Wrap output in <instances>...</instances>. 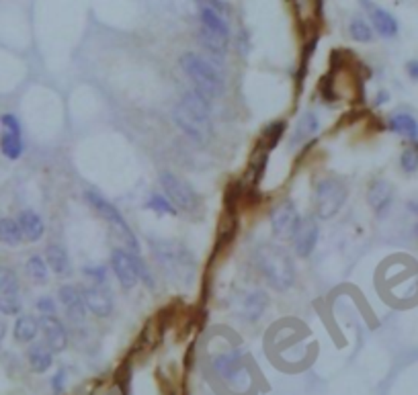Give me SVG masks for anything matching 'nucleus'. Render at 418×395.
<instances>
[{
	"label": "nucleus",
	"instance_id": "nucleus-1",
	"mask_svg": "<svg viewBox=\"0 0 418 395\" xmlns=\"http://www.w3.org/2000/svg\"><path fill=\"white\" fill-rule=\"evenodd\" d=\"M174 123L181 127V131L189 140L197 144H208L213 131L211 123V101L201 97L197 90H189L172 111Z\"/></svg>",
	"mask_w": 418,
	"mask_h": 395
},
{
	"label": "nucleus",
	"instance_id": "nucleus-2",
	"mask_svg": "<svg viewBox=\"0 0 418 395\" xmlns=\"http://www.w3.org/2000/svg\"><path fill=\"white\" fill-rule=\"evenodd\" d=\"M254 260L258 271L267 279L275 291H289L295 283V265L292 254L279 244L265 242L254 252Z\"/></svg>",
	"mask_w": 418,
	"mask_h": 395
},
{
	"label": "nucleus",
	"instance_id": "nucleus-3",
	"mask_svg": "<svg viewBox=\"0 0 418 395\" xmlns=\"http://www.w3.org/2000/svg\"><path fill=\"white\" fill-rule=\"evenodd\" d=\"M179 66L181 70L187 74V78L193 83L195 90L205 97L208 101H213V99H220L224 95V78H222V72L217 70V66L213 62L205 60L203 56L199 54H193V51H185L179 60Z\"/></svg>",
	"mask_w": 418,
	"mask_h": 395
},
{
	"label": "nucleus",
	"instance_id": "nucleus-4",
	"mask_svg": "<svg viewBox=\"0 0 418 395\" xmlns=\"http://www.w3.org/2000/svg\"><path fill=\"white\" fill-rule=\"evenodd\" d=\"M156 262L168 276L181 285H189L195 276V254L181 242H152L150 244Z\"/></svg>",
	"mask_w": 418,
	"mask_h": 395
},
{
	"label": "nucleus",
	"instance_id": "nucleus-5",
	"mask_svg": "<svg viewBox=\"0 0 418 395\" xmlns=\"http://www.w3.org/2000/svg\"><path fill=\"white\" fill-rule=\"evenodd\" d=\"M199 21H201V29H199L201 45L211 56L222 58L228 51V43H230V29L224 15L211 6L199 4Z\"/></svg>",
	"mask_w": 418,
	"mask_h": 395
},
{
	"label": "nucleus",
	"instance_id": "nucleus-6",
	"mask_svg": "<svg viewBox=\"0 0 418 395\" xmlns=\"http://www.w3.org/2000/svg\"><path fill=\"white\" fill-rule=\"evenodd\" d=\"M349 199V188L347 185L335 178V176H324L316 183L314 188V211L318 219H333L340 209L345 207Z\"/></svg>",
	"mask_w": 418,
	"mask_h": 395
},
{
	"label": "nucleus",
	"instance_id": "nucleus-7",
	"mask_svg": "<svg viewBox=\"0 0 418 395\" xmlns=\"http://www.w3.org/2000/svg\"><path fill=\"white\" fill-rule=\"evenodd\" d=\"M84 199H86V203L95 209V211L103 217L104 221H107L111 228L115 229V231L126 240L129 252H133V254H138V252H140V242H138L136 233L131 231L129 224H127L126 217L121 215V211H119V209L115 207L113 203H109L99 190H92V188L84 193Z\"/></svg>",
	"mask_w": 418,
	"mask_h": 395
},
{
	"label": "nucleus",
	"instance_id": "nucleus-8",
	"mask_svg": "<svg viewBox=\"0 0 418 395\" xmlns=\"http://www.w3.org/2000/svg\"><path fill=\"white\" fill-rule=\"evenodd\" d=\"M213 371L215 375L226 383L230 385L232 389L236 391H242L251 385V373L244 365V354L242 351L234 348V351H228V353L217 354L213 358Z\"/></svg>",
	"mask_w": 418,
	"mask_h": 395
},
{
	"label": "nucleus",
	"instance_id": "nucleus-9",
	"mask_svg": "<svg viewBox=\"0 0 418 395\" xmlns=\"http://www.w3.org/2000/svg\"><path fill=\"white\" fill-rule=\"evenodd\" d=\"M160 185L167 193V199L179 207L181 211H187V213H193L197 209L201 207V199L199 195L195 193V188L189 185L185 178H181L179 174L174 172H162L160 174Z\"/></svg>",
	"mask_w": 418,
	"mask_h": 395
},
{
	"label": "nucleus",
	"instance_id": "nucleus-10",
	"mask_svg": "<svg viewBox=\"0 0 418 395\" xmlns=\"http://www.w3.org/2000/svg\"><path fill=\"white\" fill-rule=\"evenodd\" d=\"M138 254L129 252L124 248H115L111 252V269L115 272L119 285L124 291H131L138 281H140V272H138V262H136Z\"/></svg>",
	"mask_w": 418,
	"mask_h": 395
},
{
	"label": "nucleus",
	"instance_id": "nucleus-11",
	"mask_svg": "<svg viewBox=\"0 0 418 395\" xmlns=\"http://www.w3.org/2000/svg\"><path fill=\"white\" fill-rule=\"evenodd\" d=\"M301 221V215L295 207L292 199H285L281 201L277 207H273L271 211V229L275 233V238L279 240H287V238H293L295 229Z\"/></svg>",
	"mask_w": 418,
	"mask_h": 395
},
{
	"label": "nucleus",
	"instance_id": "nucleus-12",
	"mask_svg": "<svg viewBox=\"0 0 418 395\" xmlns=\"http://www.w3.org/2000/svg\"><path fill=\"white\" fill-rule=\"evenodd\" d=\"M21 308V287L17 274L6 267H0V313L19 315Z\"/></svg>",
	"mask_w": 418,
	"mask_h": 395
},
{
	"label": "nucleus",
	"instance_id": "nucleus-13",
	"mask_svg": "<svg viewBox=\"0 0 418 395\" xmlns=\"http://www.w3.org/2000/svg\"><path fill=\"white\" fill-rule=\"evenodd\" d=\"M320 238V226L314 217H301L299 226L293 233V250L299 258H308L318 244Z\"/></svg>",
	"mask_w": 418,
	"mask_h": 395
},
{
	"label": "nucleus",
	"instance_id": "nucleus-14",
	"mask_svg": "<svg viewBox=\"0 0 418 395\" xmlns=\"http://www.w3.org/2000/svg\"><path fill=\"white\" fill-rule=\"evenodd\" d=\"M86 310L97 317H109L113 312V297L107 285H88L83 289Z\"/></svg>",
	"mask_w": 418,
	"mask_h": 395
},
{
	"label": "nucleus",
	"instance_id": "nucleus-15",
	"mask_svg": "<svg viewBox=\"0 0 418 395\" xmlns=\"http://www.w3.org/2000/svg\"><path fill=\"white\" fill-rule=\"evenodd\" d=\"M367 203L376 211V215L383 217L394 203V187L383 178L371 181L367 187Z\"/></svg>",
	"mask_w": 418,
	"mask_h": 395
},
{
	"label": "nucleus",
	"instance_id": "nucleus-16",
	"mask_svg": "<svg viewBox=\"0 0 418 395\" xmlns=\"http://www.w3.org/2000/svg\"><path fill=\"white\" fill-rule=\"evenodd\" d=\"M40 330L43 332L45 344L54 351V353H62L68 346V332L64 328V324L56 315H42L40 320Z\"/></svg>",
	"mask_w": 418,
	"mask_h": 395
},
{
	"label": "nucleus",
	"instance_id": "nucleus-17",
	"mask_svg": "<svg viewBox=\"0 0 418 395\" xmlns=\"http://www.w3.org/2000/svg\"><path fill=\"white\" fill-rule=\"evenodd\" d=\"M58 297H60V301H62L66 315H68L74 324L84 322L88 310H86V303H84L83 291H78V287H74V285H64V287H60V291H58Z\"/></svg>",
	"mask_w": 418,
	"mask_h": 395
},
{
	"label": "nucleus",
	"instance_id": "nucleus-18",
	"mask_svg": "<svg viewBox=\"0 0 418 395\" xmlns=\"http://www.w3.org/2000/svg\"><path fill=\"white\" fill-rule=\"evenodd\" d=\"M361 4L367 8L369 13V19L374 23V29L381 37H396L398 35V21L381 6H377L376 2L371 0H361Z\"/></svg>",
	"mask_w": 418,
	"mask_h": 395
},
{
	"label": "nucleus",
	"instance_id": "nucleus-19",
	"mask_svg": "<svg viewBox=\"0 0 418 395\" xmlns=\"http://www.w3.org/2000/svg\"><path fill=\"white\" fill-rule=\"evenodd\" d=\"M17 221H19V226H21L23 238H25L27 242L35 244V242L42 240L43 233H45V224H43L42 215H40L37 211H33V209H23L21 213H19V217H17Z\"/></svg>",
	"mask_w": 418,
	"mask_h": 395
},
{
	"label": "nucleus",
	"instance_id": "nucleus-20",
	"mask_svg": "<svg viewBox=\"0 0 418 395\" xmlns=\"http://www.w3.org/2000/svg\"><path fill=\"white\" fill-rule=\"evenodd\" d=\"M45 262L52 271L56 272L58 276H68L72 272V262H70V256L64 246H58V244H49L45 248Z\"/></svg>",
	"mask_w": 418,
	"mask_h": 395
},
{
	"label": "nucleus",
	"instance_id": "nucleus-21",
	"mask_svg": "<svg viewBox=\"0 0 418 395\" xmlns=\"http://www.w3.org/2000/svg\"><path fill=\"white\" fill-rule=\"evenodd\" d=\"M318 129H320L318 115H316V113H312V111L304 113V115H301V119H299V121H297V125H295V129H293L292 144L293 146H299V144H304V142L312 140L314 135L318 133Z\"/></svg>",
	"mask_w": 418,
	"mask_h": 395
},
{
	"label": "nucleus",
	"instance_id": "nucleus-22",
	"mask_svg": "<svg viewBox=\"0 0 418 395\" xmlns=\"http://www.w3.org/2000/svg\"><path fill=\"white\" fill-rule=\"evenodd\" d=\"M269 293L263 291V289H256V291H252L249 297H246V301H244V317L249 320V322H258L265 312H267V308H269Z\"/></svg>",
	"mask_w": 418,
	"mask_h": 395
},
{
	"label": "nucleus",
	"instance_id": "nucleus-23",
	"mask_svg": "<svg viewBox=\"0 0 418 395\" xmlns=\"http://www.w3.org/2000/svg\"><path fill=\"white\" fill-rule=\"evenodd\" d=\"M27 360L33 373H45L54 365V351L47 344H33L27 353Z\"/></svg>",
	"mask_w": 418,
	"mask_h": 395
},
{
	"label": "nucleus",
	"instance_id": "nucleus-24",
	"mask_svg": "<svg viewBox=\"0 0 418 395\" xmlns=\"http://www.w3.org/2000/svg\"><path fill=\"white\" fill-rule=\"evenodd\" d=\"M40 334V320H35L29 313H23L17 317L15 328H13V336L17 342H33Z\"/></svg>",
	"mask_w": 418,
	"mask_h": 395
},
{
	"label": "nucleus",
	"instance_id": "nucleus-25",
	"mask_svg": "<svg viewBox=\"0 0 418 395\" xmlns=\"http://www.w3.org/2000/svg\"><path fill=\"white\" fill-rule=\"evenodd\" d=\"M390 131H394L398 135H404L408 140H417L418 138V121L410 113H396L390 117L388 121Z\"/></svg>",
	"mask_w": 418,
	"mask_h": 395
},
{
	"label": "nucleus",
	"instance_id": "nucleus-26",
	"mask_svg": "<svg viewBox=\"0 0 418 395\" xmlns=\"http://www.w3.org/2000/svg\"><path fill=\"white\" fill-rule=\"evenodd\" d=\"M23 240L25 238H23L19 221L13 217H0V244L17 248V246H21Z\"/></svg>",
	"mask_w": 418,
	"mask_h": 395
},
{
	"label": "nucleus",
	"instance_id": "nucleus-27",
	"mask_svg": "<svg viewBox=\"0 0 418 395\" xmlns=\"http://www.w3.org/2000/svg\"><path fill=\"white\" fill-rule=\"evenodd\" d=\"M0 152H2V156L8 158V160H19L23 154H25L23 135L2 131V135H0Z\"/></svg>",
	"mask_w": 418,
	"mask_h": 395
},
{
	"label": "nucleus",
	"instance_id": "nucleus-28",
	"mask_svg": "<svg viewBox=\"0 0 418 395\" xmlns=\"http://www.w3.org/2000/svg\"><path fill=\"white\" fill-rule=\"evenodd\" d=\"M25 269H27L29 279H31L35 285H45V283H47V279H49V271H47V269H49V267H47V262L43 260L42 256L33 254V256L27 260Z\"/></svg>",
	"mask_w": 418,
	"mask_h": 395
},
{
	"label": "nucleus",
	"instance_id": "nucleus-29",
	"mask_svg": "<svg viewBox=\"0 0 418 395\" xmlns=\"http://www.w3.org/2000/svg\"><path fill=\"white\" fill-rule=\"evenodd\" d=\"M292 4L299 21L310 23L312 19H318L320 11H322V2L320 0H292Z\"/></svg>",
	"mask_w": 418,
	"mask_h": 395
},
{
	"label": "nucleus",
	"instance_id": "nucleus-30",
	"mask_svg": "<svg viewBox=\"0 0 418 395\" xmlns=\"http://www.w3.org/2000/svg\"><path fill=\"white\" fill-rule=\"evenodd\" d=\"M285 127H287V123H285V121H277V123L269 125V127L263 131V138H261L258 146L261 147L265 146V152L273 150V147L277 146V142L281 140V135H283Z\"/></svg>",
	"mask_w": 418,
	"mask_h": 395
},
{
	"label": "nucleus",
	"instance_id": "nucleus-31",
	"mask_svg": "<svg viewBox=\"0 0 418 395\" xmlns=\"http://www.w3.org/2000/svg\"><path fill=\"white\" fill-rule=\"evenodd\" d=\"M349 35L359 43H369L374 40V29L363 21L361 17H355L349 25Z\"/></svg>",
	"mask_w": 418,
	"mask_h": 395
},
{
	"label": "nucleus",
	"instance_id": "nucleus-32",
	"mask_svg": "<svg viewBox=\"0 0 418 395\" xmlns=\"http://www.w3.org/2000/svg\"><path fill=\"white\" fill-rule=\"evenodd\" d=\"M148 209H152V211L158 213V215H177L174 205L168 201L165 195H160V193H152V195H150V199H148Z\"/></svg>",
	"mask_w": 418,
	"mask_h": 395
},
{
	"label": "nucleus",
	"instance_id": "nucleus-33",
	"mask_svg": "<svg viewBox=\"0 0 418 395\" xmlns=\"http://www.w3.org/2000/svg\"><path fill=\"white\" fill-rule=\"evenodd\" d=\"M400 166L406 174H414L418 170V150L414 146L406 147L400 156Z\"/></svg>",
	"mask_w": 418,
	"mask_h": 395
},
{
	"label": "nucleus",
	"instance_id": "nucleus-34",
	"mask_svg": "<svg viewBox=\"0 0 418 395\" xmlns=\"http://www.w3.org/2000/svg\"><path fill=\"white\" fill-rule=\"evenodd\" d=\"M83 274L90 281V285H104L107 283V269L104 267H84Z\"/></svg>",
	"mask_w": 418,
	"mask_h": 395
},
{
	"label": "nucleus",
	"instance_id": "nucleus-35",
	"mask_svg": "<svg viewBox=\"0 0 418 395\" xmlns=\"http://www.w3.org/2000/svg\"><path fill=\"white\" fill-rule=\"evenodd\" d=\"M0 125H2V131H8V133H17V135H23L21 121L13 115V113H4L0 115Z\"/></svg>",
	"mask_w": 418,
	"mask_h": 395
},
{
	"label": "nucleus",
	"instance_id": "nucleus-36",
	"mask_svg": "<svg viewBox=\"0 0 418 395\" xmlns=\"http://www.w3.org/2000/svg\"><path fill=\"white\" fill-rule=\"evenodd\" d=\"M35 308H37V312L42 313V315H56V301L49 295H42L37 299Z\"/></svg>",
	"mask_w": 418,
	"mask_h": 395
},
{
	"label": "nucleus",
	"instance_id": "nucleus-37",
	"mask_svg": "<svg viewBox=\"0 0 418 395\" xmlns=\"http://www.w3.org/2000/svg\"><path fill=\"white\" fill-rule=\"evenodd\" d=\"M136 262H138V272H140V281H144L146 283L148 289H154V276H152V272L146 267V262L138 256L136 258Z\"/></svg>",
	"mask_w": 418,
	"mask_h": 395
},
{
	"label": "nucleus",
	"instance_id": "nucleus-38",
	"mask_svg": "<svg viewBox=\"0 0 418 395\" xmlns=\"http://www.w3.org/2000/svg\"><path fill=\"white\" fill-rule=\"evenodd\" d=\"M64 381H66V371L60 369L58 373L54 375V379H52V389H54L56 394H60L64 389Z\"/></svg>",
	"mask_w": 418,
	"mask_h": 395
},
{
	"label": "nucleus",
	"instance_id": "nucleus-39",
	"mask_svg": "<svg viewBox=\"0 0 418 395\" xmlns=\"http://www.w3.org/2000/svg\"><path fill=\"white\" fill-rule=\"evenodd\" d=\"M406 72L412 80H418V60H410L406 63Z\"/></svg>",
	"mask_w": 418,
	"mask_h": 395
},
{
	"label": "nucleus",
	"instance_id": "nucleus-40",
	"mask_svg": "<svg viewBox=\"0 0 418 395\" xmlns=\"http://www.w3.org/2000/svg\"><path fill=\"white\" fill-rule=\"evenodd\" d=\"M388 99H390V95H388V92H379V97H377V104L386 103Z\"/></svg>",
	"mask_w": 418,
	"mask_h": 395
},
{
	"label": "nucleus",
	"instance_id": "nucleus-41",
	"mask_svg": "<svg viewBox=\"0 0 418 395\" xmlns=\"http://www.w3.org/2000/svg\"><path fill=\"white\" fill-rule=\"evenodd\" d=\"M4 336H6V324H2V322H0V346H2Z\"/></svg>",
	"mask_w": 418,
	"mask_h": 395
},
{
	"label": "nucleus",
	"instance_id": "nucleus-42",
	"mask_svg": "<svg viewBox=\"0 0 418 395\" xmlns=\"http://www.w3.org/2000/svg\"><path fill=\"white\" fill-rule=\"evenodd\" d=\"M414 236H417V238H418V224H417V226H414Z\"/></svg>",
	"mask_w": 418,
	"mask_h": 395
},
{
	"label": "nucleus",
	"instance_id": "nucleus-43",
	"mask_svg": "<svg viewBox=\"0 0 418 395\" xmlns=\"http://www.w3.org/2000/svg\"><path fill=\"white\" fill-rule=\"evenodd\" d=\"M414 147H417V150H418V142H417V144H414Z\"/></svg>",
	"mask_w": 418,
	"mask_h": 395
}]
</instances>
